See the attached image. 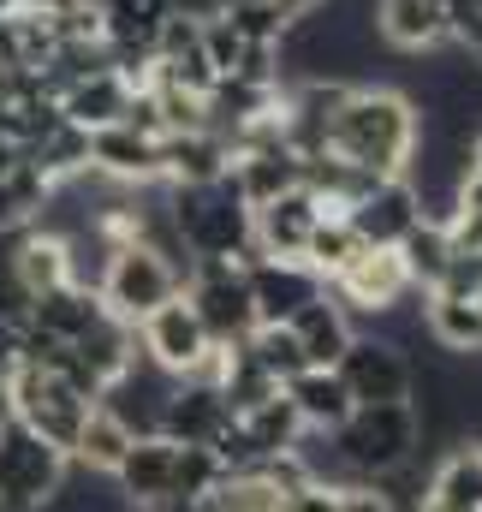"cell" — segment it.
I'll return each mask as SVG.
<instances>
[{
  "label": "cell",
  "instance_id": "1",
  "mask_svg": "<svg viewBox=\"0 0 482 512\" xmlns=\"http://www.w3.org/2000/svg\"><path fill=\"white\" fill-rule=\"evenodd\" d=\"M417 102L387 84H352L340 114L328 120V155L358 167L363 179H405L417 161Z\"/></svg>",
  "mask_w": 482,
  "mask_h": 512
},
{
  "label": "cell",
  "instance_id": "2",
  "mask_svg": "<svg viewBox=\"0 0 482 512\" xmlns=\"http://www.w3.org/2000/svg\"><path fill=\"white\" fill-rule=\"evenodd\" d=\"M167 221L179 233V245L191 262H256V239H250V209L233 191V179L215 185H167Z\"/></svg>",
  "mask_w": 482,
  "mask_h": 512
},
{
  "label": "cell",
  "instance_id": "3",
  "mask_svg": "<svg viewBox=\"0 0 482 512\" xmlns=\"http://www.w3.org/2000/svg\"><path fill=\"white\" fill-rule=\"evenodd\" d=\"M423 429H417V411L411 399H393V405H358L334 435H328V453L334 465L346 471V483L363 477V483H387L411 465Z\"/></svg>",
  "mask_w": 482,
  "mask_h": 512
},
{
  "label": "cell",
  "instance_id": "4",
  "mask_svg": "<svg viewBox=\"0 0 482 512\" xmlns=\"http://www.w3.org/2000/svg\"><path fill=\"white\" fill-rule=\"evenodd\" d=\"M72 477V459L48 447L36 429H24L12 411L0 417V512H48L60 507Z\"/></svg>",
  "mask_w": 482,
  "mask_h": 512
},
{
  "label": "cell",
  "instance_id": "5",
  "mask_svg": "<svg viewBox=\"0 0 482 512\" xmlns=\"http://www.w3.org/2000/svg\"><path fill=\"white\" fill-rule=\"evenodd\" d=\"M185 268H191V262H173L167 251H155L149 239H131V245H120V251L108 256L96 292H102V304H108L120 322L137 328L149 310H161L167 298L185 292Z\"/></svg>",
  "mask_w": 482,
  "mask_h": 512
},
{
  "label": "cell",
  "instance_id": "6",
  "mask_svg": "<svg viewBox=\"0 0 482 512\" xmlns=\"http://www.w3.org/2000/svg\"><path fill=\"white\" fill-rule=\"evenodd\" d=\"M6 405H12V417H18L24 429H36V435H42L48 447H60V453H72L84 417L96 411V399H90L84 387H72L66 376H54V370H36V364H18V370H12Z\"/></svg>",
  "mask_w": 482,
  "mask_h": 512
},
{
  "label": "cell",
  "instance_id": "7",
  "mask_svg": "<svg viewBox=\"0 0 482 512\" xmlns=\"http://www.w3.org/2000/svg\"><path fill=\"white\" fill-rule=\"evenodd\" d=\"M185 304L197 310V322L209 328L215 346H239L256 334V304H250L239 262H191L185 268Z\"/></svg>",
  "mask_w": 482,
  "mask_h": 512
},
{
  "label": "cell",
  "instance_id": "8",
  "mask_svg": "<svg viewBox=\"0 0 482 512\" xmlns=\"http://www.w3.org/2000/svg\"><path fill=\"white\" fill-rule=\"evenodd\" d=\"M328 292L352 310V316H375V322H387L393 310H405L411 298H423L417 286H411V274H405V262L393 245H363L334 280H328Z\"/></svg>",
  "mask_w": 482,
  "mask_h": 512
},
{
  "label": "cell",
  "instance_id": "9",
  "mask_svg": "<svg viewBox=\"0 0 482 512\" xmlns=\"http://www.w3.org/2000/svg\"><path fill=\"white\" fill-rule=\"evenodd\" d=\"M209 352H215V340H209V328L197 322V310L185 304V292L167 298L161 310H149V316L137 322V358L155 364V370L173 376V382H185Z\"/></svg>",
  "mask_w": 482,
  "mask_h": 512
},
{
  "label": "cell",
  "instance_id": "10",
  "mask_svg": "<svg viewBox=\"0 0 482 512\" xmlns=\"http://www.w3.org/2000/svg\"><path fill=\"white\" fill-rule=\"evenodd\" d=\"M334 376L346 382L352 405H393V399H411V382H417L405 346L387 340V334H352V346L340 352Z\"/></svg>",
  "mask_w": 482,
  "mask_h": 512
},
{
  "label": "cell",
  "instance_id": "11",
  "mask_svg": "<svg viewBox=\"0 0 482 512\" xmlns=\"http://www.w3.org/2000/svg\"><path fill=\"white\" fill-rule=\"evenodd\" d=\"M244 286H250V304H256V328H280V322H292L310 298L328 292L304 262H286V256H256V262H244Z\"/></svg>",
  "mask_w": 482,
  "mask_h": 512
},
{
  "label": "cell",
  "instance_id": "12",
  "mask_svg": "<svg viewBox=\"0 0 482 512\" xmlns=\"http://www.w3.org/2000/svg\"><path fill=\"white\" fill-rule=\"evenodd\" d=\"M322 197L310 191V185H292V191H280V197H268L262 209H250V239H256V251L262 256H286V262H298L304 245H310V233L322 227Z\"/></svg>",
  "mask_w": 482,
  "mask_h": 512
},
{
  "label": "cell",
  "instance_id": "13",
  "mask_svg": "<svg viewBox=\"0 0 482 512\" xmlns=\"http://www.w3.org/2000/svg\"><path fill=\"white\" fill-rule=\"evenodd\" d=\"M375 36L399 54L453 48V0H375Z\"/></svg>",
  "mask_w": 482,
  "mask_h": 512
},
{
  "label": "cell",
  "instance_id": "14",
  "mask_svg": "<svg viewBox=\"0 0 482 512\" xmlns=\"http://www.w3.org/2000/svg\"><path fill=\"white\" fill-rule=\"evenodd\" d=\"M173 465H179V441L167 435H131L125 459L114 465V489L131 512H149L173 501Z\"/></svg>",
  "mask_w": 482,
  "mask_h": 512
},
{
  "label": "cell",
  "instance_id": "15",
  "mask_svg": "<svg viewBox=\"0 0 482 512\" xmlns=\"http://www.w3.org/2000/svg\"><path fill=\"white\" fill-rule=\"evenodd\" d=\"M90 173H102L108 185H125V191L161 185V137H143L125 120L90 131Z\"/></svg>",
  "mask_w": 482,
  "mask_h": 512
},
{
  "label": "cell",
  "instance_id": "16",
  "mask_svg": "<svg viewBox=\"0 0 482 512\" xmlns=\"http://www.w3.org/2000/svg\"><path fill=\"white\" fill-rule=\"evenodd\" d=\"M346 221H352V233H358L363 245H399L423 221V209H417V191L405 179H369L352 197Z\"/></svg>",
  "mask_w": 482,
  "mask_h": 512
},
{
  "label": "cell",
  "instance_id": "17",
  "mask_svg": "<svg viewBox=\"0 0 482 512\" xmlns=\"http://www.w3.org/2000/svg\"><path fill=\"white\" fill-rule=\"evenodd\" d=\"M227 399H221V387H203V382H173L167 387V399H161V423H155V435H167V441H179V447H209L221 429H227Z\"/></svg>",
  "mask_w": 482,
  "mask_h": 512
},
{
  "label": "cell",
  "instance_id": "18",
  "mask_svg": "<svg viewBox=\"0 0 482 512\" xmlns=\"http://www.w3.org/2000/svg\"><path fill=\"white\" fill-rule=\"evenodd\" d=\"M102 322H114V310L102 304V292L66 280V286H54V292L36 298V310H30L24 328H42V334H54V340H66V346H78V340H90Z\"/></svg>",
  "mask_w": 482,
  "mask_h": 512
},
{
  "label": "cell",
  "instance_id": "19",
  "mask_svg": "<svg viewBox=\"0 0 482 512\" xmlns=\"http://www.w3.org/2000/svg\"><path fill=\"white\" fill-rule=\"evenodd\" d=\"M48 197H54V179L30 161V149L0 137V233H18V227L42 221Z\"/></svg>",
  "mask_w": 482,
  "mask_h": 512
},
{
  "label": "cell",
  "instance_id": "20",
  "mask_svg": "<svg viewBox=\"0 0 482 512\" xmlns=\"http://www.w3.org/2000/svg\"><path fill=\"white\" fill-rule=\"evenodd\" d=\"M227 179H233V191L244 197V209H262L268 197H280V191L304 185V155H298L292 143L239 149V155H233V167H227Z\"/></svg>",
  "mask_w": 482,
  "mask_h": 512
},
{
  "label": "cell",
  "instance_id": "21",
  "mask_svg": "<svg viewBox=\"0 0 482 512\" xmlns=\"http://www.w3.org/2000/svg\"><path fill=\"white\" fill-rule=\"evenodd\" d=\"M286 328H292V340H298V352H304V364H310V370H334V364H340V352H346V346H352V334H358L352 310H346L334 292L310 298Z\"/></svg>",
  "mask_w": 482,
  "mask_h": 512
},
{
  "label": "cell",
  "instance_id": "22",
  "mask_svg": "<svg viewBox=\"0 0 482 512\" xmlns=\"http://www.w3.org/2000/svg\"><path fill=\"white\" fill-rule=\"evenodd\" d=\"M6 251H12V268H18V280H24L36 298L72 280V245H66V233H54L48 221H30V227L6 233Z\"/></svg>",
  "mask_w": 482,
  "mask_h": 512
},
{
  "label": "cell",
  "instance_id": "23",
  "mask_svg": "<svg viewBox=\"0 0 482 512\" xmlns=\"http://www.w3.org/2000/svg\"><path fill=\"white\" fill-rule=\"evenodd\" d=\"M417 512H482V441H459L429 471Z\"/></svg>",
  "mask_w": 482,
  "mask_h": 512
},
{
  "label": "cell",
  "instance_id": "24",
  "mask_svg": "<svg viewBox=\"0 0 482 512\" xmlns=\"http://www.w3.org/2000/svg\"><path fill=\"white\" fill-rule=\"evenodd\" d=\"M233 149L215 131H167L161 137V185H215L227 179Z\"/></svg>",
  "mask_w": 482,
  "mask_h": 512
},
{
  "label": "cell",
  "instance_id": "25",
  "mask_svg": "<svg viewBox=\"0 0 482 512\" xmlns=\"http://www.w3.org/2000/svg\"><path fill=\"white\" fill-rule=\"evenodd\" d=\"M131 96L137 90L125 84L120 72L102 66V72H90V78L60 90V114H66V126H78V131H102V126H120L131 114Z\"/></svg>",
  "mask_w": 482,
  "mask_h": 512
},
{
  "label": "cell",
  "instance_id": "26",
  "mask_svg": "<svg viewBox=\"0 0 482 512\" xmlns=\"http://www.w3.org/2000/svg\"><path fill=\"white\" fill-rule=\"evenodd\" d=\"M423 328H429V340L435 346H447V352H459V358H482V310L471 292H453V286H435V292H423Z\"/></svg>",
  "mask_w": 482,
  "mask_h": 512
},
{
  "label": "cell",
  "instance_id": "27",
  "mask_svg": "<svg viewBox=\"0 0 482 512\" xmlns=\"http://www.w3.org/2000/svg\"><path fill=\"white\" fill-rule=\"evenodd\" d=\"M280 393L292 399V411H298V423H304L310 435H334V429L358 411L352 393H346V382H340L334 370H298Z\"/></svg>",
  "mask_w": 482,
  "mask_h": 512
},
{
  "label": "cell",
  "instance_id": "28",
  "mask_svg": "<svg viewBox=\"0 0 482 512\" xmlns=\"http://www.w3.org/2000/svg\"><path fill=\"white\" fill-rule=\"evenodd\" d=\"M125 447H131V429H125L108 405H96V411L84 417V429H78V441H72V453H66V459H72V471L114 477V465L125 459Z\"/></svg>",
  "mask_w": 482,
  "mask_h": 512
},
{
  "label": "cell",
  "instance_id": "29",
  "mask_svg": "<svg viewBox=\"0 0 482 512\" xmlns=\"http://www.w3.org/2000/svg\"><path fill=\"white\" fill-rule=\"evenodd\" d=\"M393 251H399V262H405V274H411V286H417V292L441 286V280H447V268H453V239H447V227H441V221H417Z\"/></svg>",
  "mask_w": 482,
  "mask_h": 512
},
{
  "label": "cell",
  "instance_id": "30",
  "mask_svg": "<svg viewBox=\"0 0 482 512\" xmlns=\"http://www.w3.org/2000/svg\"><path fill=\"white\" fill-rule=\"evenodd\" d=\"M239 429L250 435L256 459H280V453H292V447L304 441V423H298V411H292L286 393H274V399H262L256 411H244Z\"/></svg>",
  "mask_w": 482,
  "mask_h": 512
},
{
  "label": "cell",
  "instance_id": "31",
  "mask_svg": "<svg viewBox=\"0 0 482 512\" xmlns=\"http://www.w3.org/2000/svg\"><path fill=\"white\" fill-rule=\"evenodd\" d=\"M358 251H363V239L352 233V221H346V215H322V227L310 233V245H304V256H298V262H304V268L328 286V280H334V274H340V268H346Z\"/></svg>",
  "mask_w": 482,
  "mask_h": 512
},
{
  "label": "cell",
  "instance_id": "32",
  "mask_svg": "<svg viewBox=\"0 0 482 512\" xmlns=\"http://www.w3.org/2000/svg\"><path fill=\"white\" fill-rule=\"evenodd\" d=\"M221 18L233 24V36L244 48H280L286 30H292V18L274 0H221Z\"/></svg>",
  "mask_w": 482,
  "mask_h": 512
},
{
  "label": "cell",
  "instance_id": "33",
  "mask_svg": "<svg viewBox=\"0 0 482 512\" xmlns=\"http://www.w3.org/2000/svg\"><path fill=\"white\" fill-rule=\"evenodd\" d=\"M239 346H244V352H250V364H256V370H268V376H274V382H280V387L292 382L298 370H310L286 322H280V328H256V334H250V340H239Z\"/></svg>",
  "mask_w": 482,
  "mask_h": 512
},
{
  "label": "cell",
  "instance_id": "34",
  "mask_svg": "<svg viewBox=\"0 0 482 512\" xmlns=\"http://www.w3.org/2000/svg\"><path fill=\"white\" fill-rule=\"evenodd\" d=\"M221 477H227V465L215 459V447H179V465H173V501H197V495H209Z\"/></svg>",
  "mask_w": 482,
  "mask_h": 512
},
{
  "label": "cell",
  "instance_id": "35",
  "mask_svg": "<svg viewBox=\"0 0 482 512\" xmlns=\"http://www.w3.org/2000/svg\"><path fill=\"white\" fill-rule=\"evenodd\" d=\"M340 512H399V507H393V495L381 483L352 477V483H340Z\"/></svg>",
  "mask_w": 482,
  "mask_h": 512
},
{
  "label": "cell",
  "instance_id": "36",
  "mask_svg": "<svg viewBox=\"0 0 482 512\" xmlns=\"http://www.w3.org/2000/svg\"><path fill=\"white\" fill-rule=\"evenodd\" d=\"M280 512H340V483H304L280 501Z\"/></svg>",
  "mask_w": 482,
  "mask_h": 512
},
{
  "label": "cell",
  "instance_id": "37",
  "mask_svg": "<svg viewBox=\"0 0 482 512\" xmlns=\"http://www.w3.org/2000/svg\"><path fill=\"white\" fill-rule=\"evenodd\" d=\"M12 72H30V66H24V54H18V24L0 18V78H12Z\"/></svg>",
  "mask_w": 482,
  "mask_h": 512
},
{
  "label": "cell",
  "instance_id": "38",
  "mask_svg": "<svg viewBox=\"0 0 482 512\" xmlns=\"http://www.w3.org/2000/svg\"><path fill=\"white\" fill-rule=\"evenodd\" d=\"M453 48H459L471 66H482V18H471V24H459V30H453Z\"/></svg>",
  "mask_w": 482,
  "mask_h": 512
},
{
  "label": "cell",
  "instance_id": "39",
  "mask_svg": "<svg viewBox=\"0 0 482 512\" xmlns=\"http://www.w3.org/2000/svg\"><path fill=\"white\" fill-rule=\"evenodd\" d=\"M12 370H18V328L0 322V387L12 382Z\"/></svg>",
  "mask_w": 482,
  "mask_h": 512
},
{
  "label": "cell",
  "instance_id": "40",
  "mask_svg": "<svg viewBox=\"0 0 482 512\" xmlns=\"http://www.w3.org/2000/svg\"><path fill=\"white\" fill-rule=\"evenodd\" d=\"M78 0H18V12H42V18H60V12H72Z\"/></svg>",
  "mask_w": 482,
  "mask_h": 512
},
{
  "label": "cell",
  "instance_id": "41",
  "mask_svg": "<svg viewBox=\"0 0 482 512\" xmlns=\"http://www.w3.org/2000/svg\"><path fill=\"white\" fill-rule=\"evenodd\" d=\"M274 6H280V12H286L292 24H298V18H310V12H322L328 0H274Z\"/></svg>",
  "mask_w": 482,
  "mask_h": 512
},
{
  "label": "cell",
  "instance_id": "42",
  "mask_svg": "<svg viewBox=\"0 0 482 512\" xmlns=\"http://www.w3.org/2000/svg\"><path fill=\"white\" fill-rule=\"evenodd\" d=\"M471 18H482V0H453V30L471 24Z\"/></svg>",
  "mask_w": 482,
  "mask_h": 512
},
{
  "label": "cell",
  "instance_id": "43",
  "mask_svg": "<svg viewBox=\"0 0 482 512\" xmlns=\"http://www.w3.org/2000/svg\"><path fill=\"white\" fill-rule=\"evenodd\" d=\"M18 12V0H0V18H12Z\"/></svg>",
  "mask_w": 482,
  "mask_h": 512
},
{
  "label": "cell",
  "instance_id": "44",
  "mask_svg": "<svg viewBox=\"0 0 482 512\" xmlns=\"http://www.w3.org/2000/svg\"><path fill=\"white\" fill-rule=\"evenodd\" d=\"M471 298H477V310H482V286H477V292H471Z\"/></svg>",
  "mask_w": 482,
  "mask_h": 512
}]
</instances>
